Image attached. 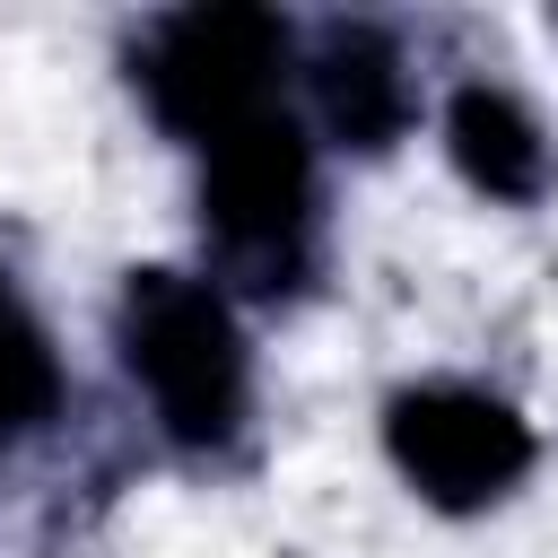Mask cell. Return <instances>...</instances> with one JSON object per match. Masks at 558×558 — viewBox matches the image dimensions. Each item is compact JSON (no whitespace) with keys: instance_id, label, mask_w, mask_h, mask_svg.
<instances>
[{"instance_id":"ba28073f","label":"cell","mask_w":558,"mask_h":558,"mask_svg":"<svg viewBox=\"0 0 558 558\" xmlns=\"http://www.w3.org/2000/svg\"><path fill=\"white\" fill-rule=\"evenodd\" d=\"M549 26H558V17H549Z\"/></svg>"},{"instance_id":"52a82bcc","label":"cell","mask_w":558,"mask_h":558,"mask_svg":"<svg viewBox=\"0 0 558 558\" xmlns=\"http://www.w3.org/2000/svg\"><path fill=\"white\" fill-rule=\"evenodd\" d=\"M61 401H70V384H61L52 331L35 323V305L17 296V279L0 270V436H35V427H52Z\"/></svg>"},{"instance_id":"5b68a950","label":"cell","mask_w":558,"mask_h":558,"mask_svg":"<svg viewBox=\"0 0 558 558\" xmlns=\"http://www.w3.org/2000/svg\"><path fill=\"white\" fill-rule=\"evenodd\" d=\"M305 96H314V122H323L340 148H357V157H384V148L410 131V113H418L410 52H401V35L375 26V17H331V26H314V44H305Z\"/></svg>"},{"instance_id":"7a4b0ae2","label":"cell","mask_w":558,"mask_h":558,"mask_svg":"<svg viewBox=\"0 0 558 558\" xmlns=\"http://www.w3.org/2000/svg\"><path fill=\"white\" fill-rule=\"evenodd\" d=\"M314 148L305 131L270 105L235 122L227 140L201 148V244H209V288L227 296H296L314 279Z\"/></svg>"},{"instance_id":"277c9868","label":"cell","mask_w":558,"mask_h":558,"mask_svg":"<svg viewBox=\"0 0 558 558\" xmlns=\"http://www.w3.org/2000/svg\"><path fill=\"white\" fill-rule=\"evenodd\" d=\"M384 453L427 506L480 514V506L514 497V480L532 471V427L514 401H497L480 384H401L384 401Z\"/></svg>"},{"instance_id":"3957f363","label":"cell","mask_w":558,"mask_h":558,"mask_svg":"<svg viewBox=\"0 0 558 558\" xmlns=\"http://www.w3.org/2000/svg\"><path fill=\"white\" fill-rule=\"evenodd\" d=\"M288 44L296 35L270 9H174L140 35L131 78L174 140L209 148L235 122L270 113V78L288 70Z\"/></svg>"},{"instance_id":"6da1fadb","label":"cell","mask_w":558,"mask_h":558,"mask_svg":"<svg viewBox=\"0 0 558 558\" xmlns=\"http://www.w3.org/2000/svg\"><path fill=\"white\" fill-rule=\"evenodd\" d=\"M113 340L131 384L148 392V418L183 453H227L253 418V349L235 305L192 270H131L113 305Z\"/></svg>"},{"instance_id":"8992f818","label":"cell","mask_w":558,"mask_h":558,"mask_svg":"<svg viewBox=\"0 0 558 558\" xmlns=\"http://www.w3.org/2000/svg\"><path fill=\"white\" fill-rule=\"evenodd\" d=\"M445 148H453L462 183L488 192V201H506V209H532L549 192V174H558L541 113L514 87H488V78H462L445 96Z\"/></svg>"}]
</instances>
